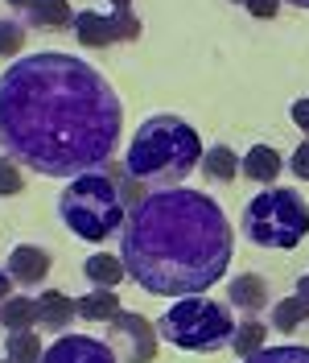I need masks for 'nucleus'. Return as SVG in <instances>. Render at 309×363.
Returning <instances> with one entry per match:
<instances>
[{
  "instance_id": "nucleus-1",
  "label": "nucleus",
  "mask_w": 309,
  "mask_h": 363,
  "mask_svg": "<svg viewBox=\"0 0 309 363\" xmlns=\"http://www.w3.org/2000/svg\"><path fill=\"white\" fill-rule=\"evenodd\" d=\"M124 128L120 95L74 54H29L0 74V145L45 178H79L108 165Z\"/></svg>"
},
{
  "instance_id": "nucleus-2",
  "label": "nucleus",
  "mask_w": 309,
  "mask_h": 363,
  "mask_svg": "<svg viewBox=\"0 0 309 363\" xmlns=\"http://www.w3.org/2000/svg\"><path fill=\"white\" fill-rule=\"evenodd\" d=\"M235 235L215 199L202 190H153L128 211L120 231V260L145 294L194 297L231 269Z\"/></svg>"
},
{
  "instance_id": "nucleus-3",
  "label": "nucleus",
  "mask_w": 309,
  "mask_h": 363,
  "mask_svg": "<svg viewBox=\"0 0 309 363\" xmlns=\"http://www.w3.org/2000/svg\"><path fill=\"white\" fill-rule=\"evenodd\" d=\"M202 153L206 149H202L194 124H186L181 116H149L124 153V169L153 190H169V186H181L186 174L198 169Z\"/></svg>"
},
{
  "instance_id": "nucleus-4",
  "label": "nucleus",
  "mask_w": 309,
  "mask_h": 363,
  "mask_svg": "<svg viewBox=\"0 0 309 363\" xmlns=\"http://www.w3.org/2000/svg\"><path fill=\"white\" fill-rule=\"evenodd\" d=\"M58 215L87 244H103L111 235H120L124 231V219H128L124 215L120 182L108 178V174H99V169L70 178V186L62 190V199H58Z\"/></svg>"
},
{
  "instance_id": "nucleus-5",
  "label": "nucleus",
  "mask_w": 309,
  "mask_h": 363,
  "mask_svg": "<svg viewBox=\"0 0 309 363\" xmlns=\"http://www.w3.org/2000/svg\"><path fill=\"white\" fill-rule=\"evenodd\" d=\"M243 240L256 248L293 252L309 235V206L293 186H268L243 206Z\"/></svg>"
},
{
  "instance_id": "nucleus-6",
  "label": "nucleus",
  "mask_w": 309,
  "mask_h": 363,
  "mask_svg": "<svg viewBox=\"0 0 309 363\" xmlns=\"http://www.w3.org/2000/svg\"><path fill=\"white\" fill-rule=\"evenodd\" d=\"M235 314H231V306L227 301H210V297H181L174 301L161 322H157V335L161 339H169L174 347L181 351H223V347H231V335H235Z\"/></svg>"
},
{
  "instance_id": "nucleus-7",
  "label": "nucleus",
  "mask_w": 309,
  "mask_h": 363,
  "mask_svg": "<svg viewBox=\"0 0 309 363\" xmlns=\"http://www.w3.org/2000/svg\"><path fill=\"white\" fill-rule=\"evenodd\" d=\"M116 351V359L124 363H153L157 347H161V335H157V322H149L145 314H120L108 322V339H103Z\"/></svg>"
},
{
  "instance_id": "nucleus-8",
  "label": "nucleus",
  "mask_w": 309,
  "mask_h": 363,
  "mask_svg": "<svg viewBox=\"0 0 309 363\" xmlns=\"http://www.w3.org/2000/svg\"><path fill=\"white\" fill-rule=\"evenodd\" d=\"M74 38L87 50H103L111 42H136L140 38V21H136L133 9H111V13H95V9H83L74 13Z\"/></svg>"
},
{
  "instance_id": "nucleus-9",
  "label": "nucleus",
  "mask_w": 309,
  "mask_h": 363,
  "mask_svg": "<svg viewBox=\"0 0 309 363\" xmlns=\"http://www.w3.org/2000/svg\"><path fill=\"white\" fill-rule=\"evenodd\" d=\"M42 363H120L103 339H91V335H58V339L45 347Z\"/></svg>"
},
{
  "instance_id": "nucleus-10",
  "label": "nucleus",
  "mask_w": 309,
  "mask_h": 363,
  "mask_svg": "<svg viewBox=\"0 0 309 363\" xmlns=\"http://www.w3.org/2000/svg\"><path fill=\"white\" fill-rule=\"evenodd\" d=\"M227 306L240 310L243 318H256L260 310H268V306H272V294H268L264 277H256V272L231 277V285H227Z\"/></svg>"
},
{
  "instance_id": "nucleus-11",
  "label": "nucleus",
  "mask_w": 309,
  "mask_h": 363,
  "mask_svg": "<svg viewBox=\"0 0 309 363\" xmlns=\"http://www.w3.org/2000/svg\"><path fill=\"white\" fill-rule=\"evenodd\" d=\"M9 277L25 285V289H33V285H42L45 272H50V252L38 248V244H17V248L9 252Z\"/></svg>"
},
{
  "instance_id": "nucleus-12",
  "label": "nucleus",
  "mask_w": 309,
  "mask_h": 363,
  "mask_svg": "<svg viewBox=\"0 0 309 363\" xmlns=\"http://www.w3.org/2000/svg\"><path fill=\"white\" fill-rule=\"evenodd\" d=\"M74 318H79V301H70L67 294L45 289L38 297V326H45V330H67Z\"/></svg>"
},
{
  "instance_id": "nucleus-13",
  "label": "nucleus",
  "mask_w": 309,
  "mask_h": 363,
  "mask_svg": "<svg viewBox=\"0 0 309 363\" xmlns=\"http://www.w3.org/2000/svg\"><path fill=\"white\" fill-rule=\"evenodd\" d=\"M243 178H252V182H260V186H272L276 182V174L285 169V157L272 149V145H252L247 153H243Z\"/></svg>"
},
{
  "instance_id": "nucleus-14",
  "label": "nucleus",
  "mask_w": 309,
  "mask_h": 363,
  "mask_svg": "<svg viewBox=\"0 0 309 363\" xmlns=\"http://www.w3.org/2000/svg\"><path fill=\"white\" fill-rule=\"evenodd\" d=\"M25 25H38V29H67L74 25V9L67 0H33L25 9Z\"/></svg>"
},
{
  "instance_id": "nucleus-15",
  "label": "nucleus",
  "mask_w": 309,
  "mask_h": 363,
  "mask_svg": "<svg viewBox=\"0 0 309 363\" xmlns=\"http://www.w3.org/2000/svg\"><path fill=\"white\" fill-rule=\"evenodd\" d=\"M83 272H87V281L95 285V289H116V285L128 277L124 260H120V256H111V252H95V256H87Z\"/></svg>"
},
{
  "instance_id": "nucleus-16",
  "label": "nucleus",
  "mask_w": 309,
  "mask_h": 363,
  "mask_svg": "<svg viewBox=\"0 0 309 363\" xmlns=\"http://www.w3.org/2000/svg\"><path fill=\"white\" fill-rule=\"evenodd\" d=\"M0 326L4 330H33L38 326V297L13 294L9 301H0Z\"/></svg>"
},
{
  "instance_id": "nucleus-17",
  "label": "nucleus",
  "mask_w": 309,
  "mask_h": 363,
  "mask_svg": "<svg viewBox=\"0 0 309 363\" xmlns=\"http://www.w3.org/2000/svg\"><path fill=\"white\" fill-rule=\"evenodd\" d=\"M240 165H243V161L235 157V149H227V145H210V149L202 153V174H206L210 182H219V186L235 182Z\"/></svg>"
},
{
  "instance_id": "nucleus-18",
  "label": "nucleus",
  "mask_w": 309,
  "mask_h": 363,
  "mask_svg": "<svg viewBox=\"0 0 309 363\" xmlns=\"http://www.w3.org/2000/svg\"><path fill=\"white\" fill-rule=\"evenodd\" d=\"M45 347L33 330H9L4 335V359L9 363H42Z\"/></svg>"
},
{
  "instance_id": "nucleus-19",
  "label": "nucleus",
  "mask_w": 309,
  "mask_h": 363,
  "mask_svg": "<svg viewBox=\"0 0 309 363\" xmlns=\"http://www.w3.org/2000/svg\"><path fill=\"white\" fill-rule=\"evenodd\" d=\"M264 339H268L264 322H260V318H243L240 326H235V335H231V351H235L240 359H252V355L264 351Z\"/></svg>"
},
{
  "instance_id": "nucleus-20",
  "label": "nucleus",
  "mask_w": 309,
  "mask_h": 363,
  "mask_svg": "<svg viewBox=\"0 0 309 363\" xmlns=\"http://www.w3.org/2000/svg\"><path fill=\"white\" fill-rule=\"evenodd\" d=\"M116 314H120L116 289H91L87 297H79V318H87V322H111Z\"/></svg>"
},
{
  "instance_id": "nucleus-21",
  "label": "nucleus",
  "mask_w": 309,
  "mask_h": 363,
  "mask_svg": "<svg viewBox=\"0 0 309 363\" xmlns=\"http://www.w3.org/2000/svg\"><path fill=\"white\" fill-rule=\"evenodd\" d=\"M309 318V301H301V297H281V301H272V326L281 330V335H288V330H297L301 322Z\"/></svg>"
},
{
  "instance_id": "nucleus-22",
  "label": "nucleus",
  "mask_w": 309,
  "mask_h": 363,
  "mask_svg": "<svg viewBox=\"0 0 309 363\" xmlns=\"http://www.w3.org/2000/svg\"><path fill=\"white\" fill-rule=\"evenodd\" d=\"M243 363H309V347H264Z\"/></svg>"
},
{
  "instance_id": "nucleus-23",
  "label": "nucleus",
  "mask_w": 309,
  "mask_h": 363,
  "mask_svg": "<svg viewBox=\"0 0 309 363\" xmlns=\"http://www.w3.org/2000/svg\"><path fill=\"white\" fill-rule=\"evenodd\" d=\"M21 45H25V25L13 21V17H0V58L21 54Z\"/></svg>"
},
{
  "instance_id": "nucleus-24",
  "label": "nucleus",
  "mask_w": 309,
  "mask_h": 363,
  "mask_svg": "<svg viewBox=\"0 0 309 363\" xmlns=\"http://www.w3.org/2000/svg\"><path fill=\"white\" fill-rule=\"evenodd\" d=\"M21 169H17V161L13 157H0V194H21Z\"/></svg>"
},
{
  "instance_id": "nucleus-25",
  "label": "nucleus",
  "mask_w": 309,
  "mask_h": 363,
  "mask_svg": "<svg viewBox=\"0 0 309 363\" xmlns=\"http://www.w3.org/2000/svg\"><path fill=\"white\" fill-rule=\"evenodd\" d=\"M288 169L297 174L301 182H309V140H301L297 149H293V157H288Z\"/></svg>"
},
{
  "instance_id": "nucleus-26",
  "label": "nucleus",
  "mask_w": 309,
  "mask_h": 363,
  "mask_svg": "<svg viewBox=\"0 0 309 363\" xmlns=\"http://www.w3.org/2000/svg\"><path fill=\"white\" fill-rule=\"evenodd\" d=\"M243 9H247L256 21H272L276 9H281V0H243Z\"/></svg>"
},
{
  "instance_id": "nucleus-27",
  "label": "nucleus",
  "mask_w": 309,
  "mask_h": 363,
  "mask_svg": "<svg viewBox=\"0 0 309 363\" xmlns=\"http://www.w3.org/2000/svg\"><path fill=\"white\" fill-rule=\"evenodd\" d=\"M293 124H297V128H301V133L309 136V95H301V99H297V104H293Z\"/></svg>"
},
{
  "instance_id": "nucleus-28",
  "label": "nucleus",
  "mask_w": 309,
  "mask_h": 363,
  "mask_svg": "<svg viewBox=\"0 0 309 363\" xmlns=\"http://www.w3.org/2000/svg\"><path fill=\"white\" fill-rule=\"evenodd\" d=\"M13 297V277H9V269H0V301H9Z\"/></svg>"
},
{
  "instance_id": "nucleus-29",
  "label": "nucleus",
  "mask_w": 309,
  "mask_h": 363,
  "mask_svg": "<svg viewBox=\"0 0 309 363\" xmlns=\"http://www.w3.org/2000/svg\"><path fill=\"white\" fill-rule=\"evenodd\" d=\"M297 297H301V301H309V272L297 281Z\"/></svg>"
},
{
  "instance_id": "nucleus-30",
  "label": "nucleus",
  "mask_w": 309,
  "mask_h": 363,
  "mask_svg": "<svg viewBox=\"0 0 309 363\" xmlns=\"http://www.w3.org/2000/svg\"><path fill=\"white\" fill-rule=\"evenodd\" d=\"M4 4H13V9H21V13H25V9H29L33 0H4Z\"/></svg>"
},
{
  "instance_id": "nucleus-31",
  "label": "nucleus",
  "mask_w": 309,
  "mask_h": 363,
  "mask_svg": "<svg viewBox=\"0 0 309 363\" xmlns=\"http://www.w3.org/2000/svg\"><path fill=\"white\" fill-rule=\"evenodd\" d=\"M111 4H116V9H128V4H133V0H111Z\"/></svg>"
},
{
  "instance_id": "nucleus-32",
  "label": "nucleus",
  "mask_w": 309,
  "mask_h": 363,
  "mask_svg": "<svg viewBox=\"0 0 309 363\" xmlns=\"http://www.w3.org/2000/svg\"><path fill=\"white\" fill-rule=\"evenodd\" d=\"M288 4H297V9H309V0H288Z\"/></svg>"
},
{
  "instance_id": "nucleus-33",
  "label": "nucleus",
  "mask_w": 309,
  "mask_h": 363,
  "mask_svg": "<svg viewBox=\"0 0 309 363\" xmlns=\"http://www.w3.org/2000/svg\"><path fill=\"white\" fill-rule=\"evenodd\" d=\"M235 4H243V0H235Z\"/></svg>"
},
{
  "instance_id": "nucleus-34",
  "label": "nucleus",
  "mask_w": 309,
  "mask_h": 363,
  "mask_svg": "<svg viewBox=\"0 0 309 363\" xmlns=\"http://www.w3.org/2000/svg\"><path fill=\"white\" fill-rule=\"evenodd\" d=\"M0 363H9V359H0Z\"/></svg>"
}]
</instances>
